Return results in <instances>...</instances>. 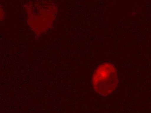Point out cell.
Segmentation results:
<instances>
[{
  "label": "cell",
  "mask_w": 151,
  "mask_h": 113,
  "mask_svg": "<svg viewBox=\"0 0 151 113\" xmlns=\"http://www.w3.org/2000/svg\"><path fill=\"white\" fill-rule=\"evenodd\" d=\"M28 24L36 33L42 32L51 25L57 9L50 1L30 2L25 5Z\"/></svg>",
  "instance_id": "obj_1"
},
{
  "label": "cell",
  "mask_w": 151,
  "mask_h": 113,
  "mask_svg": "<svg viewBox=\"0 0 151 113\" xmlns=\"http://www.w3.org/2000/svg\"><path fill=\"white\" fill-rule=\"evenodd\" d=\"M92 83L94 90L99 95L106 97L111 94L119 83L116 67L108 62L99 66L93 74Z\"/></svg>",
  "instance_id": "obj_2"
}]
</instances>
